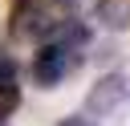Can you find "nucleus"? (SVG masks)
Instances as JSON below:
<instances>
[{
  "label": "nucleus",
  "mask_w": 130,
  "mask_h": 126,
  "mask_svg": "<svg viewBox=\"0 0 130 126\" xmlns=\"http://www.w3.org/2000/svg\"><path fill=\"white\" fill-rule=\"evenodd\" d=\"M69 24L65 0H24L12 12V37L16 41H49Z\"/></svg>",
  "instance_id": "nucleus-1"
},
{
  "label": "nucleus",
  "mask_w": 130,
  "mask_h": 126,
  "mask_svg": "<svg viewBox=\"0 0 130 126\" xmlns=\"http://www.w3.org/2000/svg\"><path fill=\"white\" fill-rule=\"evenodd\" d=\"M77 61H81V49H69V45L49 41V45L37 53V61H32V77H37V85L53 89L57 81H65V77L77 69Z\"/></svg>",
  "instance_id": "nucleus-2"
},
{
  "label": "nucleus",
  "mask_w": 130,
  "mask_h": 126,
  "mask_svg": "<svg viewBox=\"0 0 130 126\" xmlns=\"http://www.w3.org/2000/svg\"><path fill=\"white\" fill-rule=\"evenodd\" d=\"M126 98H130L126 77H122V73H106V77H98V81H93V89H89L85 106H89L93 114H114Z\"/></svg>",
  "instance_id": "nucleus-3"
},
{
  "label": "nucleus",
  "mask_w": 130,
  "mask_h": 126,
  "mask_svg": "<svg viewBox=\"0 0 130 126\" xmlns=\"http://www.w3.org/2000/svg\"><path fill=\"white\" fill-rule=\"evenodd\" d=\"M98 20L106 28H126L130 24V0H98Z\"/></svg>",
  "instance_id": "nucleus-4"
},
{
  "label": "nucleus",
  "mask_w": 130,
  "mask_h": 126,
  "mask_svg": "<svg viewBox=\"0 0 130 126\" xmlns=\"http://www.w3.org/2000/svg\"><path fill=\"white\" fill-rule=\"evenodd\" d=\"M16 102H20L16 81H0V118H8V114L16 110Z\"/></svg>",
  "instance_id": "nucleus-5"
},
{
  "label": "nucleus",
  "mask_w": 130,
  "mask_h": 126,
  "mask_svg": "<svg viewBox=\"0 0 130 126\" xmlns=\"http://www.w3.org/2000/svg\"><path fill=\"white\" fill-rule=\"evenodd\" d=\"M57 126H98L93 118H85V114H69V118H61Z\"/></svg>",
  "instance_id": "nucleus-6"
},
{
  "label": "nucleus",
  "mask_w": 130,
  "mask_h": 126,
  "mask_svg": "<svg viewBox=\"0 0 130 126\" xmlns=\"http://www.w3.org/2000/svg\"><path fill=\"white\" fill-rule=\"evenodd\" d=\"M0 81H12V61L0 57Z\"/></svg>",
  "instance_id": "nucleus-7"
},
{
  "label": "nucleus",
  "mask_w": 130,
  "mask_h": 126,
  "mask_svg": "<svg viewBox=\"0 0 130 126\" xmlns=\"http://www.w3.org/2000/svg\"><path fill=\"white\" fill-rule=\"evenodd\" d=\"M118 110H122V126H130V102H122Z\"/></svg>",
  "instance_id": "nucleus-8"
},
{
  "label": "nucleus",
  "mask_w": 130,
  "mask_h": 126,
  "mask_svg": "<svg viewBox=\"0 0 130 126\" xmlns=\"http://www.w3.org/2000/svg\"><path fill=\"white\" fill-rule=\"evenodd\" d=\"M0 126H8V118H0Z\"/></svg>",
  "instance_id": "nucleus-9"
}]
</instances>
